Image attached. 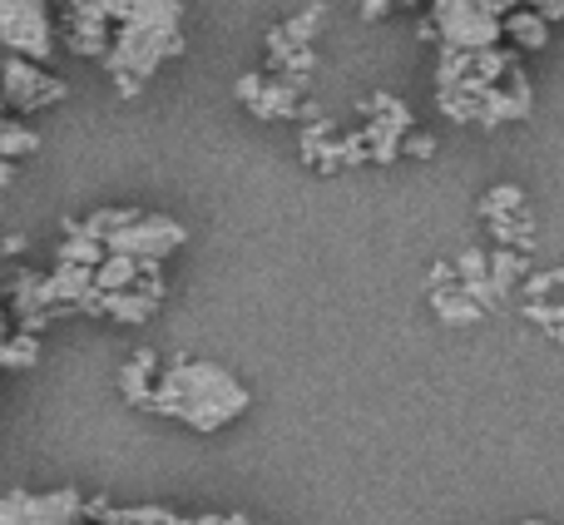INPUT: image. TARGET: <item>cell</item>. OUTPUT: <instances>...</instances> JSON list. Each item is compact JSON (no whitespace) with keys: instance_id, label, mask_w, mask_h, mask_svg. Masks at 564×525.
I'll return each mask as SVG.
<instances>
[{"instance_id":"obj_1","label":"cell","mask_w":564,"mask_h":525,"mask_svg":"<svg viewBox=\"0 0 564 525\" xmlns=\"http://www.w3.org/2000/svg\"><path fill=\"white\" fill-rule=\"evenodd\" d=\"M184 0H129L124 20H119L115 40H109V75H115L119 95L134 99L144 79L154 75L164 60L184 55Z\"/></svg>"},{"instance_id":"obj_2","label":"cell","mask_w":564,"mask_h":525,"mask_svg":"<svg viewBox=\"0 0 564 525\" xmlns=\"http://www.w3.org/2000/svg\"><path fill=\"white\" fill-rule=\"evenodd\" d=\"M149 411L178 417L194 431H218L224 421L248 411V387L218 362H174L149 397Z\"/></svg>"},{"instance_id":"obj_3","label":"cell","mask_w":564,"mask_h":525,"mask_svg":"<svg viewBox=\"0 0 564 525\" xmlns=\"http://www.w3.org/2000/svg\"><path fill=\"white\" fill-rule=\"evenodd\" d=\"M441 45L456 50H490L506 35V6L500 0H436L431 6Z\"/></svg>"},{"instance_id":"obj_4","label":"cell","mask_w":564,"mask_h":525,"mask_svg":"<svg viewBox=\"0 0 564 525\" xmlns=\"http://www.w3.org/2000/svg\"><path fill=\"white\" fill-rule=\"evenodd\" d=\"M0 45H6L10 55L50 65V55H55V15H50V0H0Z\"/></svg>"},{"instance_id":"obj_5","label":"cell","mask_w":564,"mask_h":525,"mask_svg":"<svg viewBox=\"0 0 564 525\" xmlns=\"http://www.w3.org/2000/svg\"><path fill=\"white\" fill-rule=\"evenodd\" d=\"M184 224L178 218H164V214H139L134 224L115 228V234L105 238L109 254H129L139 262H164L174 248H184Z\"/></svg>"},{"instance_id":"obj_6","label":"cell","mask_w":564,"mask_h":525,"mask_svg":"<svg viewBox=\"0 0 564 525\" xmlns=\"http://www.w3.org/2000/svg\"><path fill=\"white\" fill-rule=\"evenodd\" d=\"M0 95H6V105H15L20 115H35V109L59 105V99H65V79H55L40 60L10 55L6 75H0Z\"/></svg>"},{"instance_id":"obj_7","label":"cell","mask_w":564,"mask_h":525,"mask_svg":"<svg viewBox=\"0 0 564 525\" xmlns=\"http://www.w3.org/2000/svg\"><path fill=\"white\" fill-rule=\"evenodd\" d=\"M85 516V496L79 491H55V496H0V525H69Z\"/></svg>"},{"instance_id":"obj_8","label":"cell","mask_w":564,"mask_h":525,"mask_svg":"<svg viewBox=\"0 0 564 525\" xmlns=\"http://www.w3.org/2000/svg\"><path fill=\"white\" fill-rule=\"evenodd\" d=\"M89 288H95V268L59 258V262H55V272H45V308H50V312L79 308Z\"/></svg>"},{"instance_id":"obj_9","label":"cell","mask_w":564,"mask_h":525,"mask_svg":"<svg viewBox=\"0 0 564 525\" xmlns=\"http://www.w3.org/2000/svg\"><path fill=\"white\" fill-rule=\"evenodd\" d=\"M154 367H159V357H154V347H139L134 352V362H124L119 367V392H124V401H134V407H149V397H154Z\"/></svg>"},{"instance_id":"obj_10","label":"cell","mask_w":564,"mask_h":525,"mask_svg":"<svg viewBox=\"0 0 564 525\" xmlns=\"http://www.w3.org/2000/svg\"><path fill=\"white\" fill-rule=\"evenodd\" d=\"M506 35L516 40L520 50H545L550 45V20L540 15L535 6H516V10H506Z\"/></svg>"},{"instance_id":"obj_11","label":"cell","mask_w":564,"mask_h":525,"mask_svg":"<svg viewBox=\"0 0 564 525\" xmlns=\"http://www.w3.org/2000/svg\"><path fill=\"white\" fill-rule=\"evenodd\" d=\"M431 308H436L441 322H456V328H470V322L486 318V308H480V302L470 298L460 282H456V288H436V292H431Z\"/></svg>"},{"instance_id":"obj_12","label":"cell","mask_w":564,"mask_h":525,"mask_svg":"<svg viewBox=\"0 0 564 525\" xmlns=\"http://www.w3.org/2000/svg\"><path fill=\"white\" fill-rule=\"evenodd\" d=\"M109 254L105 238H95L85 224H75V218H65V244H59V258L65 262H85V268H99Z\"/></svg>"},{"instance_id":"obj_13","label":"cell","mask_w":564,"mask_h":525,"mask_svg":"<svg viewBox=\"0 0 564 525\" xmlns=\"http://www.w3.org/2000/svg\"><path fill=\"white\" fill-rule=\"evenodd\" d=\"M302 89L297 85H292V79H268V85H263V95H258L253 99V115L258 119H292V115H297V109H302Z\"/></svg>"},{"instance_id":"obj_14","label":"cell","mask_w":564,"mask_h":525,"mask_svg":"<svg viewBox=\"0 0 564 525\" xmlns=\"http://www.w3.org/2000/svg\"><path fill=\"white\" fill-rule=\"evenodd\" d=\"M159 308V298H149L144 288H119V292H105V312L115 322H149Z\"/></svg>"},{"instance_id":"obj_15","label":"cell","mask_w":564,"mask_h":525,"mask_svg":"<svg viewBox=\"0 0 564 525\" xmlns=\"http://www.w3.org/2000/svg\"><path fill=\"white\" fill-rule=\"evenodd\" d=\"M134 282H139V258L129 254H105V262L95 268L99 292H119V288H134Z\"/></svg>"},{"instance_id":"obj_16","label":"cell","mask_w":564,"mask_h":525,"mask_svg":"<svg viewBox=\"0 0 564 525\" xmlns=\"http://www.w3.org/2000/svg\"><path fill=\"white\" fill-rule=\"evenodd\" d=\"M520 278H525V254H520V248H506V244H500L496 254H490V282L500 288V298H506V292L516 288Z\"/></svg>"},{"instance_id":"obj_17","label":"cell","mask_w":564,"mask_h":525,"mask_svg":"<svg viewBox=\"0 0 564 525\" xmlns=\"http://www.w3.org/2000/svg\"><path fill=\"white\" fill-rule=\"evenodd\" d=\"M490 228H496V238L506 248H520V254H530L535 248V228H530V214H496L490 218Z\"/></svg>"},{"instance_id":"obj_18","label":"cell","mask_w":564,"mask_h":525,"mask_svg":"<svg viewBox=\"0 0 564 525\" xmlns=\"http://www.w3.org/2000/svg\"><path fill=\"white\" fill-rule=\"evenodd\" d=\"M40 149V135L30 125H15V119H6V129H0V159H20V154H35Z\"/></svg>"},{"instance_id":"obj_19","label":"cell","mask_w":564,"mask_h":525,"mask_svg":"<svg viewBox=\"0 0 564 525\" xmlns=\"http://www.w3.org/2000/svg\"><path fill=\"white\" fill-rule=\"evenodd\" d=\"M480 214H486V218H496V214H525V189H520V184L490 189V194L480 199Z\"/></svg>"},{"instance_id":"obj_20","label":"cell","mask_w":564,"mask_h":525,"mask_svg":"<svg viewBox=\"0 0 564 525\" xmlns=\"http://www.w3.org/2000/svg\"><path fill=\"white\" fill-rule=\"evenodd\" d=\"M322 15H327V10H322V6H307V10H302V15H292L288 25H282V35H288V45H312V35H317Z\"/></svg>"},{"instance_id":"obj_21","label":"cell","mask_w":564,"mask_h":525,"mask_svg":"<svg viewBox=\"0 0 564 525\" xmlns=\"http://www.w3.org/2000/svg\"><path fill=\"white\" fill-rule=\"evenodd\" d=\"M134 218H139V208H99V214H89V218H85V228H89L95 238H109L115 228L134 224Z\"/></svg>"},{"instance_id":"obj_22","label":"cell","mask_w":564,"mask_h":525,"mask_svg":"<svg viewBox=\"0 0 564 525\" xmlns=\"http://www.w3.org/2000/svg\"><path fill=\"white\" fill-rule=\"evenodd\" d=\"M525 318L540 322V328H560V322H564V302H555V298H525Z\"/></svg>"},{"instance_id":"obj_23","label":"cell","mask_w":564,"mask_h":525,"mask_svg":"<svg viewBox=\"0 0 564 525\" xmlns=\"http://www.w3.org/2000/svg\"><path fill=\"white\" fill-rule=\"evenodd\" d=\"M456 272H460V282H486L490 278V258L480 254V248H466V254L456 258Z\"/></svg>"},{"instance_id":"obj_24","label":"cell","mask_w":564,"mask_h":525,"mask_svg":"<svg viewBox=\"0 0 564 525\" xmlns=\"http://www.w3.org/2000/svg\"><path fill=\"white\" fill-rule=\"evenodd\" d=\"M555 288H564V268H555V272H530V278H525V298H550Z\"/></svg>"},{"instance_id":"obj_25","label":"cell","mask_w":564,"mask_h":525,"mask_svg":"<svg viewBox=\"0 0 564 525\" xmlns=\"http://www.w3.org/2000/svg\"><path fill=\"white\" fill-rule=\"evenodd\" d=\"M263 85H268V79H263V75H243V79H238V85H234V95H238V99H243V105H248V109H253V99H258V95H263Z\"/></svg>"},{"instance_id":"obj_26","label":"cell","mask_w":564,"mask_h":525,"mask_svg":"<svg viewBox=\"0 0 564 525\" xmlns=\"http://www.w3.org/2000/svg\"><path fill=\"white\" fill-rule=\"evenodd\" d=\"M401 149H406V154H416V159H431V154H436V139H431V135H411V129H406Z\"/></svg>"},{"instance_id":"obj_27","label":"cell","mask_w":564,"mask_h":525,"mask_svg":"<svg viewBox=\"0 0 564 525\" xmlns=\"http://www.w3.org/2000/svg\"><path fill=\"white\" fill-rule=\"evenodd\" d=\"M387 10H391V0H361V15H367V20L387 15Z\"/></svg>"},{"instance_id":"obj_28","label":"cell","mask_w":564,"mask_h":525,"mask_svg":"<svg viewBox=\"0 0 564 525\" xmlns=\"http://www.w3.org/2000/svg\"><path fill=\"white\" fill-rule=\"evenodd\" d=\"M188 525H248L243 516H198V521H188Z\"/></svg>"},{"instance_id":"obj_29","label":"cell","mask_w":564,"mask_h":525,"mask_svg":"<svg viewBox=\"0 0 564 525\" xmlns=\"http://www.w3.org/2000/svg\"><path fill=\"white\" fill-rule=\"evenodd\" d=\"M99 6H105V15H109V20H124L129 0H99Z\"/></svg>"},{"instance_id":"obj_30","label":"cell","mask_w":564,"mask_h":525,"mask_svg":"<svg viewBox=\"0 0 564 525\" xmlns=\"http://www.w3.org/2000/svg\"><path fill=\"white\" fill-rule=\"evenodd\" d=\"M10 179H15V169H10V159H0V189H6Z\"/></svg>"},{"instance_id":"obj_31","label":"cell","mask_w":564,"mask_h":525,"mask_svg":"<svg viewBox=\"0 0 564 525\" xmlns=\"http://www.w3.org/2000/svg\"><path fill=\"white\" fill-rule=\"evenodd\" d=\"M545 332H550V338H555L560 347H564V322H560V328H545Z\"/></svg>"},{"instance_id":"obj_32","label":"cell","mask_w":564,"mask_h":525,"mask_svg":"<svg viewBox=\"0 0 564 525\" xmlns=\"http://www.w3.org/2000/svg\"><path fill=\"white\" fill-rule=\"evenodd\" d=\"M0 129H6V95H0Z\"/></svg>"},{"instance_id":"obj_33","label":"cell","mask_w":564,"mask_h":525,"mask_svg":"<svg viewBox=\"0 0 564 525\" xmlns=\"http://www.w3.org/2000/svg\"><path fill=\"white\" fill-rule=\"evenodd\" d=\"M520 525H545V521H520Z\"/></svg>"}]
</instances>
